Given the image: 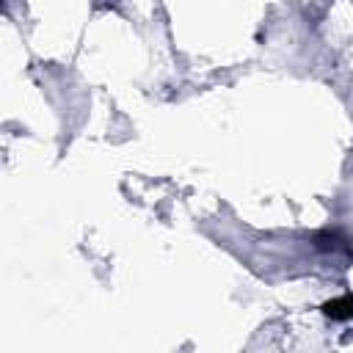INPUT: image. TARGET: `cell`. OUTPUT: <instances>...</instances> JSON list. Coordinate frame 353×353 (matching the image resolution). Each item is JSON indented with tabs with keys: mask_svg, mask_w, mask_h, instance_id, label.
<instances>
[{
	"mask_svg": "<svg viewBox=\"0 0 353 353\" xmlns=\"http://www.w3.org/2000/svg\"><path fill=\"white\" fill-rule=\"evenodd\" d=\"M323 314L331 320H350L353 317V295H339V298L323 303Z\"/></svg>",
	"mask_w": 353,
	"mask_h": 353,
	"instance_id": "1",
	"label": "cell"
}]
</instances>
